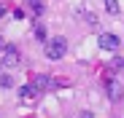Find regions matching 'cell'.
<instances>
[{
  "instance_id": "6da1fadb",
  "label": "cell",
  "mask_w": 124,
  "mask_h": 118,
  "mask_svg": "<svg viewBox=\"0 0 124 118\" xmlns=\"http://www.w3.org/2000/svg\"><path fill=\"white\" fill-rule=\"evenodd\" d=\"M65 51H68V40H65V38H51V40L46 43V56L49 59H62V56H65Z\"/></svg>"
},
{
  "instance_id": "7a4b0ae2",
  "label": "cell",
  "mask_w": 124,
  "mask_h": 118,
  "mask_svg": "<svg viewBox=\"0 0 124 118\" xmlns=\"http://www.w3.org/2000/svg\"><path fill=\"white\" fill-rule=\"evenodd\" d=\"M19 51H16V46H3L0 48V62H3V67H16L19 65Z\"/></svg>"
},
{
  "instance_id": "3957f363",
  "label": "cell",
  "mask_w": 124,
  "mask_h": 118,
  "mask_svg": "<svg viewBox=\"0 0 124 118\" xmlns=\"http://www.w3.org/2000/svg\"><path fill=\"white\" fill-rule=\"evenodd\" d=\"M119 35H113V32H100V38H97V46L102 48V51H116L119 48Z\"/></svg>"
},
{
  "instance_id": "277c9868",
  "label": "cell",
  "mask_w": 124,
  "mask_h": 118,
  "mask_svg": "<svg viewBox=\"0 0 124 118\" xmlns=\"http://www.w3.org/2000/svg\"><path fill=\"white\" fill-rule=\"evenodd\" d=\"M105 91H108V99H111V102H119L121 97H124V86H121L119 81H113V78L105 81Z\"/></svg>"
},
{
  "instance_id": "5b68a950",
  "label": "cell",
  "mask_w": 124,
  "mask_h": 118,
  "mask_svg": "<svg viewBox=\"0 0 124 118\" xmlns=\"http://www.w3.org/2000/svg\"><path fill=\"white\" fill-rule=\"evenodd\" d=\"M35 97H38V89H35L32 83H27V86L19 89V99H22V102H32Z\"/></svg>"
},
{
  "instance_id": "8992f818",
  "label": "cell",
  "mask_w": 124,
  "mask_h": 118,
  "mask_svg": "<svg viewBox=\"0 0 124 118\" xmlns=\"http://www.w3.org/2000/svg\"><path fill=\"white\" fill-rule=\"evenodd\" d=\"M32 86H35L38 91H46V89H51V78H49V75H35V78H32Z\"/></svg>"
},
{
  "instance_id": "52a82bcc",
  "label": "cell",
  "mask_w": 124,
  "mask_h": 118,
  "mask_svg": "<svg viewBox=\"0 0 124 118\" xmlns=\"http://www.w3.org/2000/svg\"><path fill=\"white\" fill-rule=\"evenodd\" d=\"M11 86H14L11 72H0V89H11Z\"/></svg>"
},
{
  "instance_id": "ba28073f",
  "label": "cell",
  "mask_w": 124,
  "mask_h": 118,
  "mask_svg": "<svg viewBox=\"0 0 124 118\" xmlns=\"http://www.w3.org/2000/svg\"><path fill=\"white\" fill-rule=\"evenodd\" d=\"M105 11L108 13H119L121 8H119V0H105Z\"/></svg>"
},
{
  "instance_id": "9c48e42d",
  "label": "cell",
  "mask_w": 124,
  "mask_h": 118,
  "mask_svg": "<svg viewBox=\"0 0 124 118\" xmlns=\"http://www.w3.org/2000/svg\"><path fill=\"white\" fill-rule=\"evenodd\" d=\"M32 30H35V38H38V40H46V27H43V24H35Z\"/></svg>"
},
{
  "instance_id": "30bf717a",
  "label": "cell",
  "mask_w": 124,
  "mask_h": 118,
  "mask_svg": "<svg viewBox=\"0 0 124 118\" xmlns=\"http://www.w3.org/2000/svg\"><path fill=\"white\" fill-rule=\"evenodd\" d=\"M30 8H32V13H35V16H40V13H43V3H40V0L30 3Z\"/></svg>"
},
{
  "instance_id": "8fae6325",
  "label": "cell",
  "mask_w": 124,
  "mask_h": 118,
  "mask_svg": "<svg viewBox=\"0 0 124 118\" xmlns=\"http://www.w3.org/2000/svg\"><path fill=\"white\" fill-rule=\"evenodd\" d=\"M111 67H113V70H119V67H124V59H121V56H116L113 62H111Z\"/></svg>"
},
{
  "instance_id": "7c38bea8",
  "label": "cell",
  "mask_w": 124,
  "mask_h": 118,
  "mask_svg": "<svg viewBox=\"0 0 124 118\" xmlns=\"http://www.w3.org/2000/svg\"><path fill=\"white\" fill-rule=\"evenodd\" d=\"M78 118H94V115H92V110H81V113H78Z\"/></svg>"
},
{
  "instance_id": "4fadbf2b",
  "label": "cell",
  "mask_w": 124,
  "mask_h": 118,
  "mask_svg": "<svg viewBox=\"0 0 124 118\" xmlns=\"http://www.w3.org/2000/svg\"><path fill=\"white\" fill-rule=\"evenodd\" d=\"M3 13H6V8H3V6H0V16H3Z\"/></svg>"
},
{
  "instance_id": "5bb4252c",
  "label": "cell",
  "mask_w": 124,
  "mask_h": 118,
  "mask_svg": "<svg viewBox=\"0 0 124 118\" xmlns=\"http://www.w3.org/2000/svg\"><path fill=\"white\" fill-rule=\"evenodd\" d=\"M0 67H3V62H0Z\"/></svg>"
}]
</instances>
